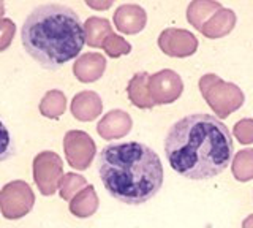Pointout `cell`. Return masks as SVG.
<instances>
[{
    "mask_svg": "<svg viewBox=\"0 0 253 228\" xmlns=\"http://www.w3.org/2000/svg\"><path fill=\"white\" fill-rule=\"evenodd\" d=\"M165 155L182 178L206 181L233 162L234 143L228 127L211 114H190L174 122L165 138Z\"/></svg>",
    "mask_w": 253,
    "mask_h": 228,
    "instance_id": "obj_1",
    "label": "cell"
},
{
    "mask_svg": "<svg viewBox=\"0 0 253 228\" xmlns=\"http://www.w3.org/2000/svg\"><path fill=\"white\" fill-rule=\"evenodd\" d=\"M98 175L114 200L144 204L160 192L165 173L158 154L139 141L111 143L98 154Z\"/></svg>",
    "mask_w": 253,
    "mask_h": 228,
    "instance_id": "obj_2",
    "label": "cell"
},
{
    "mask_svg": "<svg viewBox=\"0 0 253 228\" xmlns=\"http://www.w3.org/2000/svg\"><path fill=\"white\" fill-rule=\"evenodd\" d=\"M21 42L37 64L46 70H59L83 51L85 30L73 8L44 3L32 10L24 21Z\"/></svg>",
    "mask_w": 253,
    "mask_h": 228,
    "instance_id": "obj_3",
    "label": "cell"
},
{
    "mask_svg": "<svg viewBox=\"0 0 253 228\" xmlns=\"http://www.w3.org/2000/svg\"><path fill=\"white\" fill-rule=\"evenodd\" d=\"M146 10L134 3L121 5L114 13V24L122 34H138L146 27Z\"/></svg>",
    "mask_w": 253,
    "mask_h": 228,
    "instance_id": "obj_4",
    "label": "cell"
},
{
    "mask_svg": "<svg viewBox=\"0 0 253 228\" xmlns=\"http://www.w3.org/2000/svg\"><path fill=\"white\" fill-rule=\"evenodd\" d=\"M160 46L165 52L172 54V56H185L192 54L196 48L195 37L180 29H168L160 35Z\"/></svg>",
    "mask_w": 253,
    "mask_h": 228,
    "instance_id": "obj_5",
    "label": "cell"
},
{
    "mask_svg": "<svg viewBox=\"0 0 253 228\" xmlns=\"http://www.w3.org/2000/svg\"><path fill=\"white\" fill-rule=\"evenodd\" d=\"M105 64L106 62L100 54H84L83 57L76 60L73 70L79 81L90 83L101 76L103 70H105Z\"/></svg>",
    "mask_w": 253,
    "mask_h": 228,
    "instance_id": "obj_6",
    "label": "cell"
},
{
    "mask_svg": "<svg viewBox=\"0 0 253 228\" xmlns=\"http://www.w3.org/2000/svg\"><path fill=\"white\" fill-rule=\"evenodd\" d=\"M236 24V14L229 8H220L213 16L203 26L201 32L209 38H218L231 32Z\"/></svg>",
    "mask_w": 253,
    "mask_h": 228,
    "instance_id": "obj_7",
    "label": "cell"
},
{
    "mask_svg": "<svg viewBox=\"0 0 253 228\" xmlns=\"http://www.w3.org/2000/svg\"><path fill=\"white\" fill-rule=\"evenodd\" d=\"M71 111H73L76 119L90 121L101 111V101L97 93L83 92L78 93L71 103Z\"/></svg>",
    "mask_w": 253,
    "mask_h": 228,
    "instance_id": "obj_8",
    "label": "cell"
},
{
    "mask_svg": "<svg viewBox=\"0 0 253 228\" xmlns=\"http://www.w3.org/2000/svg\"><path fill=\"white\" fill-rule=\"evenodd\" d=\"M221 8V5L215 0H193L187 8V19L196 29H203L204 21L211 14H215Z\"/></svg>",
    "mask_w": 253,
    "mask_h": 228,
    "instance_id": "obj_9",
    "label": "cell"
},
{
    "mask_svg": "<svg viewBox=\"0 0 253 228\" xmlns=\"http://www.w3.org/2000/svg\"><path fill=\"white\" fill-rule=\"evenodd\" d=\"M84 30H85V43L89 46H101L106 38L113 34L111 32L109 21L97 16H92L85 21Z\"/></svg>",
    "mask_w": 253,
    "mask_h": 228,
    "instance_id": "obj_10",
    "label": "cell"
},
{
    "mask_svg": "<svg viewBox=\"0 0 253 228\" xmlns=\"http://www.w3.org/2000/svg\"><path fill=\"white\" fill-rule=\"evenodd\" d=\"M65 95L60 91H49L40 103V111L49 119H57L65 111Z\"/></svg>",
    "mask_w": 253,
    "mask_h": 228,
    "instance_id": "obj_11",
    "label": "cell"
},
{
    "mask_svg": "<svg viewBox=\"0 0 253 228\" xmlns=\"http://www.w3.org/2000/svg\"><path fill=\"white\" fill-rule=\"evenodd\" d=\"M14 154V143L11 138V133L6 125L0 119V163L11 159Z\"/></svg>",
    "mask_w": 253,
    "mask_h": 228,
    "instance_id": "obj_12",
    "label": "cell"
},
{
    "mask_svg": "<svg viewBox=\"0 0 253 228\" xmlns=\"http://www.w3.org/2000/svg\"><path fill=\"white\" fill-rule=\"evenodd\" d=\"M103 48L106 49V52L109 54L111 57H117V56H121V54H128L130 52V45L126 43L124 38L121 37H117L114 34H111L105 43H103Z\"/></svg>",
    "mask_w": 253,
    "mask_h": 228,
    "instance_id": "obj_13",
    "label": "cell"
},
{
    "mask_svg": "<svg viewBox=\"0 0 253 228\" xmlns=\"http://www.w3.org/2000/svg\"><path fill=\"white\" fill-rule=\"evenodd\" d=\"M16 34V26L11 19H0V52L11 45Z\"/></svg>",
    "mask_w": 253,
    "mask_h": 228,
    "instance_id": "obj_14",
    "label": "cell"
},
{
    "mask_svg": "<svg viewBox=\"0 0 253 228\" xmlns=\"http://www.w3.org/2000/svg\"><path fill=\"white\" fill-rule=\"evenodd\" d=\"M84 2L92 10L105 11V10H109L111 6H113V3L116 2V0H84Z\"/></svg>",
    "mask_w": 253,
    "mask_h": 228,
    "instance_id": "obj_15",
    "label": "cell"
},
{
    "mask_svg": "<svg viewBox=\"0 0 253 228\" xmlns=\"http://www.w3.org/2000/svg\"><path fill=\"white\" fill-rule=\"evenodd\" d=\"M3 14H5V2L3 0H0V19H2Z\"/></svg>",
    "mask_w": 253,
    "mask_h": 228,
    "instance_id": "obj_16",
    "label": "cell"
}]
</instances>
